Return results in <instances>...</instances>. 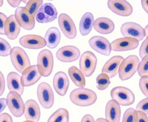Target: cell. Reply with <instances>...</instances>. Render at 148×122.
Wrapping results in <instances>:
<instances>
[{"label":"cell","instance_id":"6da1fadb","mask_svg":"<svg viewBox=\"0 0 148 122\" xmlns=\"http://www.w3.org/2000/svg\"><path fill=\"white\" fill-rule=\"evenodd\" d=\"M97 98V94L94 91L84 87L74 89L70 95L72 103L78 106H90L96 102Z\"/></svg>","mask_w":148,"mask_h":122},{"label":"cell","instance_id":"7a4b0ae2","mask_svg":"<svg viewBox=\"0 0 148 122\" xmlns=\"http://www.w3.org/2000/svg\"><path fill=\"white\" fill-rule=\"evenodd\" d=\"M139 63V58L136 55H129L124 59L118 69L120 80L124 81L131 78L137 72Z\"/></svg>","mask_w":148,"mask_h":122},{"label":"cell","instance_id":"3957f363","mask_svg":"<svg viewBox=\"0 0 148 122\" xmlns=\"http://www.w3.org/2000/svg\"><path fill=\"white\" fill-rule=\"evenodd\" d=\"M54 60L52 53L47 49L40 51L38 55L37 67L41 76L47 77L53 70Z\"/></svg>","mask_w":148,"mask_h":122},{"label":"cell","instance_id":"277c9868","mask_svg":"<svg viewBox=\"0 0 148 122\" xmlns=\"http://www.w3.org/2000/svg\"><path fill=\"white\" fill-rule=\"evenodd\" d=\"M10 59L14 68L19 72H22L31 66L30 59L25 51L18 46H15L11 49Z\"/></svg>","mask_w":148,"mask_h":122},{"label":"cell","instance_id":"5b68a950","mask_svg":"<svg viewBox=\"0 0 148 122\" xmlns=\"http://www.w3.org/2000/svg\"><path fill=\"white\" fill-rule=\"evenodd\" d=\"M110 96L112 100L123 106L132 105L135 101V96L133 92L125 87L117 86L112 88L111 91Z\"/></svg>","mask_w":148,"mask_h":122},{"label":"cell","instance_id":"8992f818","mask_svg":"<svg viewBox=\"0 0 148 122\" xmlns=\"http://www.w3.org/2000/svg\"><path fill=\"white\" fill-rule=\"evenodd\" d=\"M38 100L45 109L51 108L54 104V95L51 86L46 82L40 83L37 89Z\"/></svg>","mask_w":148,"mask_h":122},{"label":"cell","instance_id":"52a82bcc","mask_svg":"<svg viewBox=\"0 0 148 122\" xmlns=\"http://www.w3.org/2000/svg\"><path fill=\"white\" fill-rule=\"evenodd\" d=\"M97 59L94 53L87 51L82 54L79 61L80 70L86 77L91 76L95 72Z\"/></svg>","mask_w":148,"mask_h":122},{"label":"cell","instance_id":"ba28073f","mask_svg":"<svg viewBox=\"0 0 148 122\" xmlns=\"http://www.w3.org/2000/svg\"><path fill=\"white\" fill-rule=\"evenodd\" d=\"M7 105L11 113L16 117H20L24 114L25 104L20 95L15 92H10L6 98Z\"/></svg>","mask_w":148,"mask_h":122},{"label":"cell","instance_id":"9c48e42d","mask_svg":"<svg viewBox=\"0 0 148 122\" xmlns=\"http://www.w3.org/2000/svg\"><path fill=\"white\" fill-rule=\"evenodd\" d=\"M58 16V11L55 6L51 3H46L40 6L35 17L39 23H46L55 20Z\"/></svg>","mask_w":148,"mask_h":122},{"label":"cell","instance_id":"30bf717a","mask_svg":"<svg viewBox=\"0 0 148 122\" xmlns=\"http://www.w3.org/2000/svg\"><path fill=\"white\" fill-rule=\"evenodd\" d=\"M120 31L124 37L134 38L138 42L143 40L146 36L144 29L139 24L132 22L122 24Z\"/></svg>","mask_w":148,"mask_h":122},{"label":"cell","instance_id":"8fae6325","mask_svg":"<svg viewBox=\"0 0 148 122\" xmlns=\"http://www.w3.org/2000/svg\"><path fill=\"white\" fill-rule=\"evenodd\" d=\"M14 17L20 27L27 30H31L35 26V17L29 14L25 7H19L15 11Z\"/></svg>","mask_w":148,"mask_h":122},{"label":"cell","instance_id":"7c38bea8","mask_svg":"<svg viewBox=\"0 0 148 122\" xmlns=\"http://www.w3.org/2000/svg\"><path fill=\"white\" fill-rule=\"evenodd\" d=\"M60 28L64 35L70 40L74 39L77 36V30L74 22L67 14L62 13L58 19Z\"/></svg>","mask_w":148,"mask_h":122},{"label":"cell","instance_id":"4fadbf2b","mask_svg":"<svg viewBox=\"0 0 148 122\" xmlns=\"http://www.w3.org/2000/svg\"><path fill=\"white\" fill-rule=\"evenodd\" d=\"M80 52L77 47L73 46H66L60 48L56 53L58 60L63 62H73L79 58Z\"/></svg>","mask_w":148,"mask_h":122},{"label":"cell","instance_id":"5bb4252c","mask_svg":"<svg viewBox=\"0 0 148 122\" xmlns=\"http://www.w3.org/2000/svg\"><path fill=\"white\" fill-rule=\"evenodd\" d=\"M89 45L97 52L108 56L111 52V45L106 38L102 36L96 35L89 40Z\"/></svg>","mask_w":148,"mask_h":122},{"label":"cell","instance_id":"9a60e30c","mask_svg":"<svg viewBox=\"0 0 148 122\" xmlns=\"http://www.w3.org/2000/svg\"><path fill=\"white\" fill-rule=\"evenodd\" d=\"M107 5L113 13L121 16H129L133 12L132 6L126 1L110 0L107 2Z\"/></svg>","mask_w":148,"mask_h":122},{"label":"cell","instance_id":"2e32d148","mask_svg":"<svg viewBox=\"0 0 148 122\" xmlns=\"http://www.w3.org/2000/svg\"><path fill=\"white\" fill-rule=\"evenodd\" d=\"M139 42L134 38L124 37L116 39L112 42V49L116 52H124L134 50L137 48Z\"/></svg>","mask_w":148,"mask_h":122},{"label":"cell","instance_id":"e0dca14e","mask_svg":"<svg viewBox=\"0 0 148 122\" xmlns=\"http://www.w3.org/2000/svg\"><path fill=\"white\" fill-rule=\"evenodd\" d=\"M19 43L23 47L30 49H38L47 45L45 38L37 35H27L22 36Z\"/></svg>","mask_w":148,"mask_h":122},{"label":"cell","instance_id":"ac0fdd59","mask_svg":"<svg viewBox=\"0 0 148 122\" xmlns=\"http://www.w3.org/2000/svg\"><path fill=\"white\" fill-rule=\"evenodd\" d=\"M37 65L30 66L26 68L22 73L21 83L24 87L31 86L37 83L41 78Z\"/></svg>","mask_w":148,"mask_h":122},{"label":"cell","instance_id":"d6986e66","mask_svg":"<svg viewBox=\"0 0 148 122\" xmlns=\"http://www.w3.org/2000/svg\"><path fill=\"white\" fill-rule=\"evenodd\" d=\"M54 90L60 96L66 95L70 85V81L65 73L61 71L56 73L53 80Z\"/></svg>","mask_w":148,"mask_h":122},{"label":"cell","instance_id":"ffe728a7","mask_svg":"<svg viewBox=\"0 0 148 122\" xmlns=\"http://www.w3.org/2000/svg\"><path fill=\"white\" fill-rule=\"evenodd\" d=\"M24 114L26 120L38 122L41 115L38 104L34 100H28L25 104Z\"/></svg>","mask_w":148,"mask_h":122},{"label":"cell","instance_id":"44dd1931","mask_svg":"<svg viewBox=\"0 0 148 122\" xmlns=\"http://www.w3.org/2000/svg\"><path fill=\"white\" fill-rule=\"evenodd\" d=\"M121 115L119 104L114 100H109L106 106V119L110 122H120Z\"/></svg>","mask_w":148,"mask_h":122},{"label":"cell","instance_id":"7402d4cb","mask_svg":"<svg viewBox=\"0 0 148 122\" xmlns=\"http://www.w3.org/2000/svg\"><path fill=\"white\" fill-rule=\"evenodd\" d=\"M124 58L120 55H115L108 60L103 66L102 73L106 74L110 78H114L118 73L119 67Z\"/></svg>","mask_w":148,"mask_h":122},{"label":"cell","instance_id":"603a6c76","mask_svg":"<svg viewBox=\"0 0 148 122\" xmlns=\"http://www.w3.org/2000/svg\"><path fill=\"white\" fill-rule=\"evenodd\" d=\"M5 35L10 40H16L21 31V27L17 23L14 14L8 16L6 20L5 25Z\"/></svg>","mask_w":148,"mask_h":122},{"label":"cell","instance_id":"cb8c5ba5","mask_svg":"<svg viewBox=\"0 0 148 122\" xmlns=\"http://www.w3.org/2000/svg\"><path fill=\"white\" fill-rule=\"evenodd\" d=\"M95 30L102 34H109L114 31L115 24L112 20L107 17L97 18L93 22Z\"/></svg>","mask_w":148,"mask_h":122},{"label":"cell","instance_id":"d4e9b609","mask_svg":"<svg viewBox=\"0 0 148 122\" xmlns=\"http://www.w3.org/2000/svg\"><path fill=\"white\" fill-rule=\"evenodd\" d=\"M7 85L10 92H15L20 95L24 93V87L21 83V76L18 74L14 72L8 74L7 78Z\"/></svg>","mask_w":148,"mask_h":122},{"label":"cell","instance_id":"484cf974","mask_svg":"<svg viewBox=\"0 0 148 122\" xmlns=\"http://www.w3.org/2000/svg\"><path fill=\"white\" fill-rule=\"evenodd\" d=\"M61 38V33L58 28L54 27L50 28L45 34L46 46L51 49L55 48L59 44Z\"/></svg>","mask_w":148,"mask_h":122},{"label":"cell","instance_id":"4316f807","mask_svg":"<svg viewBox=\"0 0 148 122\" xmlns=\"http://www.w3.org/2000/svg\"><path fill=\"white\" fill-rule=\"evenodd\" d=\"M94 20V16L90 12H86L83 15L79 25V32L81 35L86 36L90 33L93 27Z\"/></svg>","mask_w":148,"mask_h":122},{"label":"cell","instance_id":"83f0119b","mask_svg":"<svg viewBox=\"0 0 148 122\" xmlns=\"http://www.w3.org/2000/svg\"><path fill=\"white\" fill-rule=\"evenodd\" d=\"M68 74L74 85L79 87H84L86 80L84 75L78 68L72 66L68 69Z\"/></svg>","mask_w":148,"mask_h":122},{"label":"cell","instance_id":"f1b7e54d","mask_svg":"<svg viewBox=\"0 0 148 122\" xmlns=\"http://www.w3.org/2000/svg\"><path fill=\"white\" fill-rule=\"evenodd\" d=\"M69 113L65 108H60L54 112L47 122H69Z\"/></svg>","mask_w":148,"mask_h":122},{"label":"cell","instance_id":"f546056e","mask_svg":"<svg viewBox=\"0 0 148 122\" xmlns=\"http://www.w3.org/2000/svg\"><path fill=\"white\" fill-rule=\"evenodd\" d=\"M110 78L106 74L102 73L99 74L96 79L97 87L100 91H103L106 89L110 84Z\"/></svg>","mask_w":148,"mask_h":122},{"label":"cell","instance_id":"4dcf8cb0","mask_svg":"<svg viewBox=\"0 0 148 122\" xmlns=\"http://www.w3.org/2000/svg\"><path fill=\"white\" fill-rule=\"evenodd\" d=\"M43 3V1H28L25 8L31 15L35 17L38 10Z\"/></svg>","mask_w":148,"mask_h":122},{"label":"cell","instance_id":"1f68e13d","mask_svg":"<svg viewBox=\"0 0 148 122\" xmlns=\"http://www.w3.org/2000/svg\"><path fill=\"white\" fill-rule=\"evenodd\" d=\"M137 111L132 108H129L125 112L122 122H137Z\"/></svg>","mask_w":148,"mask_h":122},{"label":"cell","instance_id":"d6a6232c","mask_svg":"<svg viewBox=\"0 0 148 122\" xmlns=\"http://www.w3.org/2000/svg\"><path fill=\"white\" fill-rule=\"evenodd\" d=\"M148 55L142 59L138 66L137 71L140 77L148 76Z\"/></svg>","mask_w":148,"mask_h":122},{"label":"cell","instance_id":"836d02e7","mask_svg":"<svg viewBox=\"0 0 148 122\" xmlns=\"http://www.w3.org/2000/svg\"><path fill=\"white\" fill-rule=\"evenodd\" d=\"M12 48L8 42L0 37V56L7 57L10 55Z\"/></svg>","mask_w":148,"mask_h":122},{"label":"cell","instance_id":"e575fe53","mask_svg":"<svg viewBox=\"0 0 148 122\" xmlns=\"http://www.w3.org/2000/svg\"><path fill=\"white\" fill-rule=\"evenodd\" d=\"M148 76H144L141 77L139 80V86L143 94L146 97H148Z\"/></svg>","mask_w":148,"mask_h":122},{"label":"cell","instance_id":"d590c367","mask_svg":"<svg viewBox=\"0 0 148 122\" xmlns=\"http://www.w3.org/2000/svg\"><path fill=\"white\" fill-rule=\"evenodd\" d=\"M136 110L144 112L145 114H148V98H145L141 100L136 106Z\"/></svg>","mask_w":148,"mask_h":122},{"label":"cell","instance_id":"8d00e7d4","mask_svg":"<svg viewBox=\"0 0 148 122\" xmlns=\"http://www.w3.org/2000/svg\"><path fill=\"white\" fill-rule=\"evenodd\" d=\"M148 38L146 37V39L144 40L140 47L139 51V55L140 58L143 59L146 55H148Z\"/></svg>","mask_w":148,"mask_h":122},{"label":"cell","instance_id":"74e56055","mask_svg":"<svg viewBox=\"0 0 148 122\" xmlns=\"http://www.w3.org/2000/svg\"><path fill=\"white\" fill-rule=\"evenodd\" d=\"M7 16L4 13L0 12V35H5V25Z\"/></svg>","mask_w":148,"mask_h":122},{"label":"cell","instance_id":"f35d334b","mask_svg":"<svg viewBox=\"0 0 148 122\" xmlns=\"http://www.w3.org/2000/svg\"><path fill=\"white\" fill-rule=\"evenodd\" d=\"M5 89V81L3 73L0 71V97L4 93Z\"/></svg>","mask_w":148,"mask_h":122},{"label":"cell","instance_id":"ab89813d","mask_svg":"<svg viewBox=\"0 0 148 122\" xmlns=\"http://www.w3.org/2000/svg\"><path fill=\"white\" fill-rule=\"evenodd\" d=\"M138 115L137 122H148L147 114L140 111H137Z\"/></svg>","mask_w":148,"mask_h":122},{"label":"cell","instance_id":"60d3db41","mask_svg":"<svg viewBox=\"0 0 148 122\" xmlns=\"http://www.w3.org/2000/svg\"><path fill=\"white\" fill-rule=\"evenodd\" d=\"M0 122H13L11 115L6 112L0 115Z\"/></svg>","mask_w":148,"mask_h":122},{"label":"cell","instance_id":"b9f144b4","mask_svg":"<svg viewBox=\"0 0 148 122\" xmlns=\"http://www.w3.org/2000/svg\"><path fill=\"white\" fill-rule=\"evenodd\" d=\"M81 122H95V121L94 118L90 114H86L82 118Z\"/></svg>","mask_w":148,"mask_h":122},{"label":"cell","instance_id":"7bdbcfd3","mask_svg":"<svg viewBox=\"0 0 148 122\" xmlns=\"http://www.w3.org/2000/svg\"><path fill=\"white\" fill-rule=\"evenodd\" d=\"M6 99H0V114L5 110L7 106Z\"/></svg>","mask_w":148,"mask_h":122},{"label":"cell","instance_id":"ee69618b","mask_svg":"<svg viewBox=\"0 0 148 122\" xmlns=\"http://www.w3.org/2000/svg\"><path fill=\"white\" fill-rule=\"evenodd\" d=\"M8 4L13 7H18L20 4L21 1H7Z\"/></svg>","mask_w":148,"mask_h":122},{"label":"cell","instance_id":"f6af8a7d","mask_svg":"<svg viewBox=\"0 0 148 122\" xmlns=\"http://www.w3.org/2000/svg\"><path fill=\"white\" fill-rule=\"evenodd\" d=\"M141 4H142V7H143V9L146 12V13H148V6L147 0L141 1Z\"/></svg>","mask_w":148,"mask_h":122},{"label":"cell","instance_id":"bcb514c9","mask_svg":"<svg viewBox=\"0 0 148 122\" xmlns=\"http://www.w3.org/2000/svg\"><path fill=\"white\" fill-rule=\"evenodd\" d=\"M95 122H110L106 119L103 118H99L97 119V120L95 121Z\"/></svg>","mask_w":148,"mask_h":122},{"label":"cell","instance_id":"7dc6e473","mask_svg":"<svg viewBox=\"0 0 148 122\" xmlns=\"http://www.w3.org/2000/svg\"><path fill=\"white\" fill-rule=\"evenodd\" d=\"M148 25H147V26L145 27V28L144 29L145 31V34H146V37H148Z\"/></svg>","mask_w":148,"mask_h":122},{"label":"cell","instance_id":"c3c4849f","mask_svg":"<svg viewBox=\"0 0 148 122\" xmlns=\"http://www.w3.org/2000/svg\"><path fill=\"white\" fill-rule=\"evenodd\" d=\"M3 3H4V1H0V7H1L3 5Z\"/></svg>","mask_w":148,"mask_h":122},{"label":"cell","instance_id":"681fc988","mask_svg":"<svg viewBox=\"0 0 148 122\" xmlns=\"http://www.w3.org/2000/svg\"><path fill=\"white\" fill-rule=\"evenodd\" d=\"M22 2H23L25 3L26 4L27 3V1H21Z\"/></svg>","mask_w":148,"mask_h":122},{"label":"cell","instance_id":"f907efd6","mask_svg":"<svg viewBox=\"0 0 148 122\" xmlns=\"http://www.w3.org/2000/svg\"><path fill=\"white\" fill-rule=\"evenodd\" d=\"M23 122H34L33 121H28V120H26V121H23Z\"/></svg>","mask_w":148,"mask_h":122}]
</instances>
